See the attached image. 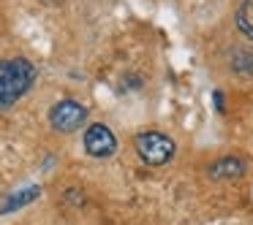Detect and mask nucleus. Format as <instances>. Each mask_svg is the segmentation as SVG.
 Listing matches in <instances>:
<instances>
[{
    "instance_id": "f257e3e1",
    "label": "nucleus",
    "mask_w": 253,
    "mask_h": 225,
    "mask_svg": "<svg viewBox=\"0 0 253 225\" xmlns=\"http://www.w3.org/2000/svg\"><path fill=\"white\" fill-rule=\"evenodd\" d=\"M36 82V68L25 57H11L0 63V109L14 106Z\"/></svg>"
},
{
    "instance_id": "7ed1b4c3",
    "label": "nucleus",
    "mask_w": 253,
    "mask_h": 225,
    "mask_svg": "<svg viewBox=\"0 0 253 225\" xmlns=\"http://www.w3.org/2000/svg\"><path fill=\"white\" fill-rule=\"evenodd\" d=\"M87 120V109H84L79 100H57L49 109V125L55 128L57 133H74L79 125H84Z\"/></svg>"
},
{
    "instance_id": "39448f33",
    "label": "nucleus",
    "mask_w": 253,
    "mask_h": 225,
    "mask_svg": "<svg viewBox=\"0 0 253 225\" xmlns=\"http://www.w3.org/2000/svg\"><path fill=\"white\" fill-rule=\"evenodd\" d=\"M39 195H41V187H39V185L19 187V190L8 193L6 198H0V214H11V212H19L22 206H28V203H33Z\"/></svg>"
},
{
    "instance_id": "6e6552de",
    "label": "nucleus",
    "mask_w": 253,
    "mask_h": 225,
    "mask_svg": "<svg viewBox=\"0 0 253 225\" xmlns=\"http://www.w3.org/2000/svg\"><path fill=\"white\" fill-rule=\"evenodd\" d=\"M215 109L223 111V93H215Z\"/></svg>"
},
{
    "instance_id": "0eeeda50",
    "label": "nucleus",
    "mask_w": 253,
    "mask_h": 225,
    "mask_svg": "<svg viewBox=\"0 0 253 225\" xmlns=\"http://www.w3.org/2000/svg\"><path fill=\"white\" fill-rule=\"evenodd\" d=\"M237 28L253 41V0H245L240 6V11H237Z\"/></svg>"
},
{
    "instance_id": "20e7f679",
    "label": "nucleus",
    "mask_w": 253,
    "mask_h": 225,
    "mask_svg": "<svg viewBox=\"0 0 253 225\" xmlns=\"http://www.w3.org/2000/svg\"><path fill=\"white\" fill-rule=\"evenodd\" d=\"M84 152L90 158H109V155H115L117 152L115 133L106 125H101V122L87 125V130H84Z\"/></svg>"
},
{
    "instance_id": "423d86ee",
    "label": "nucleus",
    "mask_w": 253,
    "mask_h": 225,
    "mask_svg": "<svg viewBox=\"0 0 253 225\" xmlns=\"http://www.w3.org/2000/svg\"><path fill=\"white\" fill-rule=\"evenodd\" d=\"M242 174H245V163L240 158H223L210 165V176L212 179H240Z\"/></svg>"
},
{
    "instance_id": "f03ea898",
    "label": "nucleus",
    "mask_w": 253,
    "mask_h": 225,
    "mask_svg": "<svg viewBox=\"0 0 253 225\" xmlns=\"http://www.w3.org/2000/svg\"><path fill=\"white\" fill-rule=\"evenodd\" d=\"M133 147H136V155L147 165H164L174 158V141L169 136H164V133H155V130L139 133L133 138Z\"/></svg>"
}]
</instances>
